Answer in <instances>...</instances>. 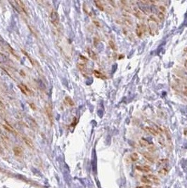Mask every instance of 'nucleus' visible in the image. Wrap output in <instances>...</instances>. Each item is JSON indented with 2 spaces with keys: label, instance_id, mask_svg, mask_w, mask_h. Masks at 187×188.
<instances>
[{
  "label": "nucleus",
  "instance_id": "nucleus-1",
  "mask_svg": "<svg viewBox=\"0 0 187 188\" xmlns=\"http://www.w3.org/2000/svg\"><path fill=\"white\" fill-rule=\"evenodd\" d=\"M10 4L13 5V7L17 10L18 12L27 13V10L25 8V6L24 5L23 2L21 1H9Z\"/></svg>",
  "mask_w": 187,
  "mask_h": 188
},
{
  "label": "nucleus",
  "instance_id": "nucleus-2",
  "mask_svg": "<svg viewBox=\"0 0 187 188\" xmlns=\"http://www.w3.org/2000/svg\"><path fill=\"white\" fill-rule=\"evenodd\" d=\"M59 19L60 18L58 13L55 11H52L50 14V21L52 23V24L54 25H57L59 23Z\"/></svg>",
  "mask_w": 187,
  "mask_h": 188
},
{
  "label": "nucleus",
  "instance_id": "nucleus-3",
  "mask_svg": "<svg viewBox=\"0 0 187 188\" xmlns=\"http://www.w3.org/2000/svg\"><path fill=\"white\" fill-rule=\"evenodd\" d=\"M18 87L21 89V92H22L23 94H26V95H30V94H32L31 90H30L26 85H25L24 84L19 85H18Z\"/></svg>",
  "mask_w": 187,
  "mask_h": 188
},
{
  "label": "nucleus",
  "instance_id": "nucleus-4",
  "mask_svg": "<svg viewBox=\"0 0 187 188\" xmlns=\"http://www.w3.org/2000/svg\"><path fill=\"white\" fill-rule=\"evenodd\" d=\"M46 112H47V116H48L50 122L53 123V114H52V109L51 106L47 105L46 106Z\"/></svg>",
  "mask_w": 187,
  "mask_h": 188
},
{
  "label": "nucleus",
  "instance_id": "nucleus-5",
  "mask_svg": "<svg viewBox=\"0 0 187 188\" xmlns=\"http://www.w3.org/2000/svg\"><path fill=\"white\" fill-rule=\"evenodd\" d=\"M87 52L88 54H89V56L92 59H93V60H96V59H97V56H96V54H95V52H94L92 49L87 48Z\"/></svg>",
  "mask_w": 187,
  "mask_h": 188
},
{
  "label": "nucleus",
  "instance_id": "nucleus-6",
  "mask_svg": "<svg viewBox=\"0 0 187 188\" xmlns=\"http://www.w3.org/2000/svg\"><path fill=\"white\" fill-rule=\"evenodd\" d=\"M143 156L145 158L146 160H148V161H150L151 163H153L154 162V158H153V157H152V155L151 154H149L148 152H144L143 153Z\"/></svg>",
  "mask_w": 187,
  "mask_h": 188
},
{
  "label": "nucleus",
  "instance_id": "nucleus-7",
  "mask_svg": "<svg viewBox=\"0 0 187 188\" xmlns=\"http://www.w3.org/2000/svg\"><path fill=\"white\" fill-rule=\"evenodd\" d=\"M13 152H14L16 156L21 157V155H22V154H23V150H22V149H21V147H19V146H15L13 148Z\"/></svg>",
  "mask_w": 187,
  "mask_h": 188
},
{
  "label": "nucleus",
  "instance_id": "nucleus-8",
  "mask_svg": "<svg viewBox=\"0 0 187 188\" xmlns=\"http://www.w3.org/2000/svg\"><path fill=\"white\" fill-rule=\"evenodd\" d=\"M134 13H135L136 16L138 18H139V19H144V17H145L144 14L141 11L137 9H134Z\"/></svg>",
  "mask_w": 187,
  "mask_h": 188
},
{
  "label": "nucleus",
  "instance_id": "nucleus-9",
  "mask_svg": "<svg viewBox=\"0 0 187 188\" xmlns=\"http://www.w3.org/2000/svg\"><path fill=\"white\" fill-rule=\"evenodd\" d=\"M94 75L95 77L97 78L102 79V80L106 79V77H105L104 75H103L101 73H100L99 71H94Z\"/></svg>",
  "mask_w": 187,
  "mask_h": 188
},
{
  "label": "nucleus",
  "instance_id": "nucleus-10",
  "mask_svg": "<svg viewBox=\"0 0 187 188\" xmlns=\"http://www.w3.org/2000/svg\"><path fill=\"white\" fill-rule=\"evenodd\" d=\"M136 34L139 37H141L143 35V30H142V27L140 26V25H138L136 28Z\"/></svg>",
  "mask_w": 187,
  "mask_h": 188
},
{
  "label": "nucleus",
  "instance_id": "nucleus-11",
  "mask_svg": "<svg viewBox=\"0 0 187 188\" xmlns=\"http://www.w3.org/2000/svg\"><path fill=\"white\" fill-rule=\"evenodd\" d=\"M136 169L139 170V171H143V172H148V171L151 170V168L148 166H144L143 167L138 166H136Z\"/></svg>",
  "mask_w": 187,
  "mask_h": 188
},
{
  "label": "nucleus",
  "instance_id": "nucleus-12",
  "mask_svg": "<svg viewBox=\"0 0 187 188\" xmlns=\"http://www.w3.org/2000/svg\"><path fill=\"white\" fill-rule=\"evenodd\" d=\"M23 140H24L25 143L28 146H30V148H33V147H34L33 142H32L31 139H30L29 138H28V137H23Z\"/></svg>",
  "mask_w": 187,
  "mask_h": 188
},
{
  "label": "nucleus",
  "instance_id": "nucleus-13",
  "mask_svg": "<svg viewBox=\"0 0 187 188\" xmlns=\"http://www.w3.org/2000/svg\"><path fill=\"white\" fill-rule=\"evenodd\" d=\"M146 130L148 131V133H150L151 134L153 135L154 136L158 135V133L156 132V130L153 128V127H146Z\"/></svg>",
  "mask_w": 187,
  "mask_h": 188
},
{
  "label": "nucleus",
  "instance_id": "nucleus-14",
  "mask_svg": "<svg viewBox=\"0 0 187 188\" xmlns=\"http://www.w3.org/2000/svg\"><path fill=\"white\" fill-rule=\"evenodd\" d=\"M96 6H97V8H99L101 11H104V6L103 3L100 1H94Z\"/></svg>",
  "mask_w": 187,
  "mask_h": 188
},
{
  "label": "nucleus",
  "instance_id": "nucleus-15",
  "mask_svg": "<svg viewBox=\"0 0 187 188\" xmlns=\"http://www.w3.org/2000/svg\"><path fill=\"white\" fill-rule=\"evenodd\" d=\"M168 172H169V170L167 168H163L158 171V174L160 176H166L168 173Z\"/></svg>",
  "mask_w": 187,
  "mask_h": 188
},
{
  "label": "nucleus",
  "instance_id": "nucleus-16",
  "mask_svg": "<svg viewBox=\"0 0 187 188\" xmlns=\"http://www.w3.org/2000/svg\"><path fill=\"white\" fill-rule=\"evenodd\" d=\"M148 179H149L150 180H152V181H153V182H158L159 181V179L158 178L155 176V175H148V176H146Z\"/></svg>",
  "mask_w": 187,
  "mask_h": 188
},
{
  "label": "nucleus",
  "instance_id": "nucleus-17",
  "mask_svg": "<svg viewBox=\"0 0 187 188\" xmlns=\"http://www.w3.org/2000/svg\"><path fill=\"white\" fill-rule=\"evenodd\" d=\"M130 158H131V160H132V161H136L139 159V155H138V154L136 153V152L132 153V154L130 155Z\"/></svg>",
  "mask_w": 187,
  "mask_h": 188
},
{
  "label": "nucleus",
  "instance_id": "nucleus-18",
  "mask_svg": "<svg viewBox=\"0 0 187 188\" xmlns=\"http://www.w3.org/2000/svg\"><path fill=\"white\" fill-rule=\"evenodd\" d=\"M108 44H109L111 48L113 50H114V51H117V47L116 44H115V42H113V40H110V41L108 42Z\"/></svg>",
  "mask_w": 187,
  "mask_h": 188
},
{
  "label": "nucleus",
  "instance_id": "nucleus-19",
  "mask_svg": "<svg viewBox=\"0 0 187 188\" xmlns=\"http://www.w3.org/2000/svg\"><path fill=\"white\" fill-rule=\"evenodd\" d=\"M139 145L141 146H148V142L144 139H141L139 140Z\"/></svg>",
  "mask_w": 187,
  "mask_h": 188
},
{
  "label": "nucleus",
  "instance_id": "nucleus-20",
  "mask_svg": "<svg viewBox=\"0 0 187 188\" xmlns=\"http://www.w3.org/2000/svg\"><path fill=\"white\" fill-rule=\"evenodd\" d=\"M65 102H66V104H68L70 106H74V102H73V99L69 97H65Z\"/></svg>",
  "mask_w": 187,
  "mask_h": 188
},
{
  "label": "nucleus",
  "instance_id": "nucleus-21",
  "mask_svg": "<svg viewBox=\"0 0 187 188\" xmlns=\"http://www.w3.org/2000/svg\"><path fill=\"white\" fill-rule=\"evenodd\" d=\"M141 180L142 182L144 183H146V184H150L151 183V180L149 179H148V178L146 176H144L142 178H141Z\"/></svg>",
  "mask_w": 187,
  "mask_h": 188
},
{
  "label": "nucleus",
  "instance_id": "nucleus-22",
  "mask_svg": "<svg viewBox=\"0 0 187 188\" xmlns=\"http://www.w3.org/2000/svg\"><path fill=\"white\" fill-rule=\"evenodd\" d=\"M158 18L160 20L163 21L164 18H165V14H164L163 13H162V12H158Z\"/></svg>",
  "mask_w": 187,
  "mask_h": 188
},
{
  "label": "nucleus",
  "instance_id": "nucleus-23",
  "mask_svg": "<svg viewBox=\"0 0 187 188\" xmlns=\"http://www.w3.org/2000/svg\"><path fill=\"white\" fill-rule=\"evenodd\" d=\"M4 127L6 129V130H8L9 131H10L11 133H14V130H13V128L10 126V125H4Z\"/></svg>",
  "mask_w": 187,
  "mask_h": 188
},
{
  "label": "nucleus",
  "instance_id": "nucleus-24",
  "mask_svg": "<svg viewBox=\"0 0 187 188\" xmlns=\"http://www.w3.org/2000/svg\"><path fill=\"white\" fill-rule=\"evenodd\" d=\"M159 10H160V12H162V13H165V11H166V9H165V7L164 6H159Z\"/></svg>",
  "mask_w": 187,
  "mask_h": 188
},
{
  "label": "nucleus",
  "instance_id": "nucleus-25",
  "mask_svg": "<svg viewBox=\"0 0 187 188\" xmlns=\"http://www.w3.org/2000/svg\"><path fill=\"white\" fill-rule=\"evenodd\" d=\"M5 60H6L5 56H4L3 54H0V62H3V61H4Z\"/></svg>",
  "mask_w": 187,
  "mask_h": 188
},
{
  "label": "nucleus",
  "instance_id": "nucleus-26",
  "mask_svg": "<svg viewBox=\"0 0 187 188\" xmlns=\"http://www.w3.org/2000/svg\"><path fill=\"white\" fill-rule=\"evenodd\" d=\"M165 161H167L166 159H161L160 161H158V164H159V165H160V164H164Z\"/></svg>",
  "mask_w": 187,
  "mask_h": 188
},
{
  "label": "nucleus",
  "instance_id": "nucleus-27",
  "mask_svg": "<svg viewBox=\"0 0 187 188\" xmlns=\"http://www.w3.org/2000/svg\"><path fill=\"white\" fill-rule=\"evenodd\" d=\"M94 24H95L96 26H98V27H99V26H100V24L99 23V22H98V21H94Z\"/></svg>",
  "mask_w": 187,
  "mask_h": 188
},
{
  "label": "nucleus",
  "instance_id": "nucleus-28",
  "mask_svg": "<svg viewBox=\"0 0 187 188\" xmlns=\"http://www.w3.org/2000/svg\"><path fill=\"white\" fill-rule=\"evenodd\" d=\"M184 66H185L186 69L187 70V60H186V61H185V62H184Z\"/></svg>",
  "mask_w": 187,
  "mask_h": 188
},
{
  "label": "nucleus",
  "instance_id": "nucleus-29",
  "mask_svg": "<svg viewBox=\"0 0 187 188\" xmlns=\"http://www.w3.org/2000/svg\"><path fill=\"white\" fill-rule=\"evenodd\" d=\"M2 152H3V149H2L1 146H0V154H2Z\"/></svg>",
  "mask_w": 187,
  "mask_h": 188
},
{
  "label": "nucleus",
  "instance_id": "nucleus-30",
  "mask_svg": "<svg viewBox=\"0 0 187 188\" xmlns=\"http://www.w3.org/2000/svg\"><path fill=\"white\" fill-rule=\"evenodd\" d=\"M184 94H185L186 96H187V88H186L185 90H184Z\"/></svg>",
  "mask_w": 187,
  "mask_h": 188
},
{
  "label": "nucleus",
  "instance_id": "nucleus-31",
  "mask_svg": "<svg viewBox=\"0 0 187 188\" xmlns=\"http://www.w3.org/2000/svg\"><path fill=\"white\" fill-rule=\"evenodd\" d=\"M184 135H187V128L184 130Z\"/></svg>",
  "mask_w": 187,
  "mask_h": 188
},
{
  "label": "nucleus",
  "instance_id": "nucleus-32",
  "mask_svg": "<svg viewBox=\"0 0 187 188\" xmlns=\"http://www.w3.org/2000/svg\"><path fill=\"white\" fill-rule=\"evenodd\" d=\"M136 188H144V187H142V186H139V187H137Z\"/></svg>",
  "mask_w": 187,
  "mask_h": 188
},
{
  "label": "nucleus",
  "instance_id": "nucleus-33",
  "mask_svg": "<svg viewBox=\"0 0 187 188\" xmlns=\"http://www.w3.org/2000/svg\"><path fill=\"white\" fill-rule=\"evenodd\" d=\"M146 188H151V186H148V185H147V186H146Z\"/></svg>",
  "mask_w": 187,
  "mask_h": 188
}]
</instances>
